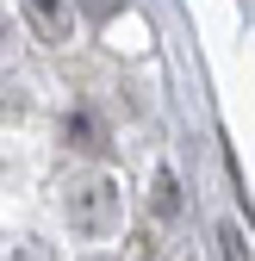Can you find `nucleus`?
I'll return each mask as SVG.
<instances>
[{"instance_id":"6e6552de","label":"nucleus","mask_w":255,"mask_h":261,"mask_svg":"<svg viewBox=\"0 0 255 261\" xmlns=\"http://www.w3.org/2000/svg\"><path fill=\"white\" fill-rule=\"evenodd\" d=\"M100 261H112V255H100Z\"/></svg>"},{"instance_id":"7ed1b4c3","label":"nucleus","mask_w":255,"mask_h":261,"mask_svg":"<svg viewBox=\"0 0 255 261\" xmlns=\"http://www.w3.org/2000/svg\"><path fill=\"white\" fill-rule=\"evenodd\" d=\"M69 137H75V149H87V155H106V149H112V143H106V130L93 124L87 112H75V118H69Z\"/></svg>"},{"instance_id":"f03ea898","label":"nucleus","mask_w":255,"mask_h":261,"mask_svg":"<svg viewBox=\"0 0 255 261\" xmlns=\"http://www.w3.org/2000/svg\"><path fill=\"white\" fill-rule=\"evenodd\" d=\"M19 7H25V25L38 31L44 44H62L69 25H75V0H19Z\"/></svg>"},{"instance_id":"20e7f679","label":"nucleus","mask_w":255,"mask_h":261,"mask_svg":"<svg viewBox=\"0 0 255 261\" xmlns=\"http://www.w3.org/2000/svg\"><path fill=\"white\" fill-rule=\"evenodd\" d=\"M156 212H162V218H174V212H181V193H174V174H168V168L156 174Z\"/></svg>"},{"instance_id":"f257e3e1","label":"nucleus","mask_w":255,"mask_h":261,"mask_svg":"<svg viewBox=\"0 0 255 261\" xmlns=\"http://www.w3.org/2000/svg\"><path fill=\"white\" fill-rule=\"evenodd\" d=\"M69 224H75V237H112L118 230V187L106 180V174H81L75 187H69Z\"/></svg>"},{"instance_id":"423d86ee","label":"nucleus","mask_w":255,"mask_h":261,"mask_svg":"<svg viewBox=\"0 0 255 261\" xmlns=\"http://www.w3.org/2000/svg\"><path fill=\"white\" fill-rule=\"evenodd\" d=\"M75 7H81L93 25H106V19H118V7H124V0H75Z\"/></svg>"},{"instance_id":"39448f33","label":"nucleus","mask_w":255,"mask_h":261,"mask_svg":"<svg viewBox=\"0 0 255 261\" xmlns=\"http://www.w3.org/2000/svg\"><path fill=\"white\" fill-rule=\"evenodd\" d=\"M218 255H224V261H249V249H243V230H237V224H218Z\"/></svg>"},{"instance_id":"0eeeda50","label":"nucleus","mask_w":255,"mask_h":261,"mask_svg":"<svg viewBox=\"0 0 255 261\" xmlns=\"http://www.w3.org/2000/svg\"><path fill=\"white\" fill-rule=\"evenodd\" d=\"M0 50H7V19H0Z\"/></svg>"}]
</instances>
